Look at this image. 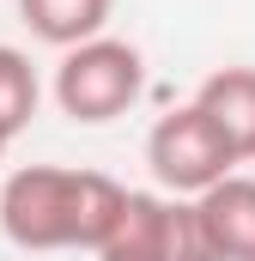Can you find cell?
I'll return each instance as SVG.
<instances>
[{"label": "cell", "mask_w": 255, "mask_h": 261, "mask_svg": "<svg viewBox=\"0 0 255 261\" xmlns=\"http://www.w3.org/2000/svg\"><path fill=\"white\" fill-rule=\"evenodd\" d=\"M122 182L104 170L24 164L0 182V231L18 249H97L122 213Z\"/></svg>", "instance_id": "6da1fadb"}, {"label": "cell", "mask_w": 255, "mask_h": 261, "mask_svg": "<svg viewBox=\"0 0 255 261\" xmlns=\"http://www.w3.org/2000/svg\"><path fill=\"white\" fill-rule=\"evenodd\" d=\"M140 91H146V61L122 37H91V43L67 49L55 67V103H61V116L85 122V128L128 116L140 103Z\"/></svg>", "instance_id": "7a4b0ae2"}, {"label": "cell", "mask_w": 255, "mask_h": 261, "mask_svg": "<svg viewBox=\"0 0 255 261\" xmlns=\"http://www.w3.org/2000/svg\"><path fill=\"white\" fill-rule=\"evenodd\" d=\"M146 164H152V176H158L164 195L194 200V195H207L213 182H225L237 170V152L225 146V134L213 128L194 103H183V110H170V116L152 122V134H146Z\"/></svg>", "instance_id": "3957f363"}, {"label": "cell", "mask_w": 255, "mask_h": 261, "mask_svg": "<svg viewBox=\"0 0 255 261\" xmlns=\"http://www.w3.org/2000/svg\"><path fill=\"white\" fill-rule=\"evenodd\" d=\"M200 231L219 261H255V176H225L207 195H194Z\"/></svg>", "instance_id": "277c9868"}, {"label": "cell", "mask_w": 255, "mask_h": 261, "mask_svg": "<svg viewBox=\"0 0 255 261\" xmlns=\"http://www.w3.org/2000/svg\"><path fill=\"white\" fill-rule=\"evenodd\" d=\"M194 110L225 134V146L237 152V164L255 158V67H219L200 79Z\"/></svg>", "instance_id": "5b68a950"}, {"label": "cell", "mask_w": 255, "mask_h": 261, "mask_svg": "<svg viewBox=\"0 0 255 261\" xmlns=\"http://www.w3.org/2000/svg\"><path fill=\"white\" fill-rule=\"evenodd\" d=\"M158 231H164V195H146V189H128L122 213L110 225V237L91 249L97 261H158Z\"/></svg>", "instance_id": "8992f818"}, {"label": "cell", "mask_w": 255, "mask_h": 261, "mask_svg": "<svg viewBox=\"0 0 255 261\" xmlns=\"http://www.w3.org/2000/svg\"><path fill=\"white\" fill-rule=\"evenodd\" d=\"M18 18L31 24V37H43L55 49H79V43L104 37L110 0H18Z\"/></svg>", "instance_id": "52a82bcc"}, {"label": "cell", "mask_w": 255, "mask_h": 261, "mask_svg": "<svg viewBox=\"0 0 255 261\" xmlns=\"http://www.w3.org/2000/svg\"><path fill=\"white\" fill-rule=\"evenodd\" d=\"M37 97H43V85H37V67H31V55L0 49V134H6V140L31 128Z\"/></svg>", "instance_id": "ba28073f"}, {"label": "cell", "mask_w": 255, "mask_h": 261, "mask_svg": "<svg viewBox=\"0 0 255 261\" xmlns=\"http://www.w3.org/2000/svg\"><path fill=\"white\" fill-rule=\"evenodd\" d=\"M158 261H219L207 231H200V213L194 200L164 195V231H158Z\"/></svg>", "instance_id": "9c48e42d"}, {"label": "cell", "mask_w": 255, "mask_h": 261, "mask_svg": "<svg viewBox=\"0 0 255 261\" xmlns=\"http://www.w3.org/2000/svg\"><path fill=\"white\" fill-rule=\"evenodd\" d=\"M6 146H12V140H6V134H0V158H6Z\"/></svg>", "instance_id": "30bf717a"}]
</instances>
